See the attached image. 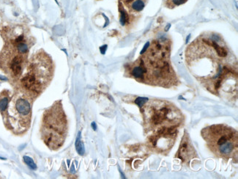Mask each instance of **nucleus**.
Returning <instances> with one entry per match:
<instances>
[{
	"instance_id": "obj_1",
	"label": "nucleus",
	"mask_w": 238,
	"mask_h": 179,
	"mask_svg": "<svg viewBox=\"0 0 238 179\" xmlns=\"http://www.w3.org/2000/svg\"><path fill=\"white\" fill-rule=\"evenodd\" d=\"M202 137L209 148L219 157L223 159L234 156L237 152V133L225 125H213L204 128Z\"/></svg>"
},
{
	"instance_id": "obj_2",
	"label": "nucleus",
	"mask_w": 238,
	"mask_h": 179,
	"mask_svg": "<svg viewBox=\"0 0 238 179\" xmlns=\"http://www.w3.org/2000/svg\"><path fill=\"white\" fill-rule=\"evenodd\" d=\"M42 137L51 149L56 150L63 145L67 133V120L60 104L55 103L44 112Z\"/></svg>"
},
{
	"instance_id": "obj_3",
	"label": "nucleus",
	"mask_w": 238,
	"mask_h": 179,
	"mask_svg": "<svg viewBox=\"0 0 238 179\" xmlns=\"http://www.w3.org/2000/svg\"><path fill=\"white\" fill-rule=\"evenodd\" d=\"M10 123L14 128L18 123L16 129L26 130L29 125L31 115V106L26 98H18L13 99L9 108Z\"/></svg>"
},
{
	"instance_id": "obj_4",
	"label": "nucleus",
	"mask_w": 238,
	"mask_h": 179,
	"mask_svg": "<svg viewBox=\"0 0 238 179\" xmlns=\"http://www.w3.org/2000/svg\"><path fill=\"white\" fill-rule=\"evenodd\" d=\"M194 148L189 140L188 136L185 135L179 148L178 157L183 161H188L194 156Z\"/></svg>"
},
{
	"instance_id": "obj_5",
	"label": "nucleus",
	"mask_w": 238,
	"mask_h": 179,
	"mask_svg": "<svg viewBox=\"0 0 238 179\" xmlns=\"http://www.w3.org/2000/svg\"><path fill=\"white\" fill-rule=\"evenodd\" d=\"M10 69L15 76L21 73L22 70V59L21 57L15 56L10 63Z\"/></svg>"
},
{
	"instance_id": "obj_6",
	"label": "nucleus",
	"mask_w": 238,
	"mask_h": 179,
	"mask_svg": "<svg viewBox=\"0 0 238 179\" xmlns=\"http://www.w3.org/2000/svg\"><path fill=\"white\" fill-rule=\"evenodd\" d=\"M75 145H76V149L78 154L81 155V156H83V155L84 154V144H83V143L81 140V132H78V137L76 138Z\"/></svg>"
},
{
	"instance_id": "obj_7",
	"label": "nucleus",
	"mask_w": 238,
	"mask_h": 179,
	"mask_svg": "<svg viewBox=\"0 0 238 179\" xmlns=\"http://www.w3.org/2000/svg\"><path fill=\"white\" fill-rule=\"evenodd\" d=\"M119 12H120V23L123 26H124L128 20V15L125 9L121 7L120 5H119Z\"/></svg>"
},
{
	"instance_id": "obj_8",
	"label": "nucleus",
	"mask_w": 238,
	"mask_h": 179,
	"mask_svg": "<svg viewBox=\"0 0 238 179\" xmlns=\"http://www.w3.org/2000/svg\"><path fill=\"white\" fill-rule=\"evenodd\" d=\"M23 161H24V162L26 163V164H27L32 170L37 169L36 164H35V163L34 162L33 159H32V158L29 157V156H23Z\"/></svg>"
},
{
	"instance_id": "obj_9",
	"label": "nucleus",
	"mask_w": 238,
	"mask_h": 179,
	"mask_svg": "<svg viewBox=\"0 0 238 179\" xmlns=\"http://www.w3.org/2000/svg\"><path fill=\"white\" fill-rule=\"evenodd\" d=\"M17 49L21 54H26L28 52V46L23 42L17 43Z\"/></svg>"
},
{
	"instance_id": "obj_10",
	"label": "nucleus",
	"mask_w": 238,
	"mask_h": 179,
	"mask_svg": "<svg viewBox=\"0 0 238 179\" xmlns=\"http://www.w3.org/2000/svg\"><path fill=\"white\" fill-rule=\"evenodd\" d=\"M7 105H8V98L4 97L0 100V111H5L7 107Z\"/></svg>"
},
{
	"instance_id": "obj_11",
	"label": "nucleus",
	"mask_w": 238,
	"mask_h": 179,
	"mask_svg": "<svg viewBox=\"0 0 238 179\" xmlns=\"http://www.w3.org/2000/svg\"><path fill=\"white\" fill-rule=\"evenodd\" d=\"M147 101H148V98H144V97H139V98H137L135 100V103L139 106L141 107V106H143L147 103Z\"/></svg>"
},
{
	"instance_id": "obj_12",
	"label": "nucleus",
	"mask_w": 238,
	"mask_h": 179,
	"mask_svg": "<svg viewBox=\"0 0 238 179\" xmlns=\"http://www.w3.org/2000/svg\"><path fill=\"white\" fill-rule=\"evenodd\" d=\"M106 49H107V46L106 45H104V46H101V48H100V50H101V52L103 54V55H104L105 52H106Z\"/></svg>"
},
{
	"instance_id": "obj_13",
	"label": "nucleus",
	"mask_w": 238,
	"mask_h": 179,
	"mask_svg": "<svg viewBox=\"0 0 238 179\" xmlns=\"http://www.w3.org/2000/svg\"><path fill=\"white\" fill-rule=\"evenodd\" d=\"M91 126H92V128H93L95 131H96V130H97V126H96V123H95V122H93V123H92Z\"/></svg>"
}]
</instances>
